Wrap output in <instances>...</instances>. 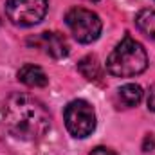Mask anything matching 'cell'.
I'll return each mask as SVG.
<instances>
[{
    "label": "cell",
    "mask_w": 155,
    "mask_h": 155,
    "mask_svg": "<svg viewBox=\"0 0 155 155\" xmlns=\"http://www.w3.org/2000/svg\"><path fill=\"white\" fill-rule=\"evenodd\" d=\"M47 0H7L5 15L7 18L20 27H31L43 20L47 15Z\"/></svg>",
    "instance_id": "5"
},
{
    "label": "cell",
    "mask_w": 155,
    "mask_h": 155,
    "mask_svg": "<svg viewBox=\"0 0 155 155\" xmlns=\"http://www.w3.org/2000/svg\"><path fill=\"white\" fill-rule=\"evenodd\" d=\"M90 155H117L114 150H110V148H105V146H97V148H94Z\"/></svg>",
    "instance_id": "11"
},
{
    "label": "cell",
    "mask_w": 155,
    "mask_h": 155,
    "mask_svg": "<svg viewBox=\"0 0 155 155\" xmlns=\"http://www.w3.org/2000/svg\"><path fill=\"white\" fill-rule=\"evenodd\" d=\"M117 92H119L121 103H123L126 108L139 105L141 99H143V88H141L139 85H135V83H126V85H123Z\"/></svg>",
    "instance_id": "9"
},
{
    "label": "cell",
    "mask_w": 155,
    "mask_h": 155,
    "mask_svg": "<svg viewBox=\"0 0 155 155\" xmlns=\"http://www.w3.org/2000/svg\"><path fill=\"white\" fill-rule=\"evenodd\" d=\"M148 110L155 112V85L150 88V92H148Z\"/></svg>",
    "instance_id": "12"
},
{
    "label": "cell",
    "mask_w": 155,
    "mask_h": 155,
    "mask_svg": "<svg viewBox=\"0 0 155 155\" xmlns=\"http://www.w3.org/2000/svg\"><path fill=\"white\" fill-rule=\"evenodd\" d=\"M78 71L88 81H99L101 79V65H99L96 56H85L83 60H79Z\"/></svg>",
    "instance_id": "8"
},
{
    "label": "cell",
    "mask_w": 155,
    "mask_h": 155,
    "mask_svg": "<svg viewBox=\"0 0 155 155\" xmlns=\"http://www.w3.org/2000/svg\"><path fill=\"white\" fill-rule=\"evenodd\" d=\"M148 67V54L144 47L126 35L107 58V71L116 78H134Z\"/></svg>",
    "instance_id": "2"
},
{
    "label": "cell",
    "mask_w": 155,
    "mask_h": 155,
    "mask_svg": "<svg viewBox=\"0 0 155 155\" xmlns=\"http://www.w3.org/2000/svg\"><path fill=\"white\" fill-rule=\"evenodd\" d=\"M63 119H65V126H67L69 134L78 139L88 137L96 128V112H94L92 105L87 103L85 99L71 101L65 107Z\"/></svg>",
    "instance_id": "4"
},
{
    "label": "cell",
    "mask_w": 155,
    "mask_h": 155,
    "mask_svg": "<svg viewBox=\"0 0 155 155\" xmlns=\"http://www.w3.org/2000/svg\"><path fill=\"white\" fill-rule=\"evenodd\" d=\"M92 2H94V0H92Z\"/></svg>",
    "instance_id": "13"
},
{
    "label": "cell",
    "mask_w": 155,
    "mask_h": 155,
    "mask_svg": "<svg viewBox=\"0 0 155 155\" xmlns=\"http://www.w3.org/2000/svg\"><path fill=\"white\" fill-rule=\"evenodd\" d=\"M16 76H18V81H22L24 85L33 87V88L47 87V83H49V78L43 72V69L38 65H33V63H25L24 67H20Z\"/></svg>",
    "instance_id": "7"
},
{
    "label": "cell",
    "mask_w": 155,
    "mask_h": 155,
    "mask_svg": "<svg viewBox=\"0 0 155 155\" xmlns=\"http://www.w3.org/2000/svg\"><path fill=\"white\" fill-rule=\"evenodd\" d=\"M4 126L16 139L38 141L51 128V116L33 96L15 92L4 103Z\"/></svg>",
    "instance_id": "1"
},
{
    "label": "cell",
    "mask_w": 155,
    "mask_h": 155,
    "mask_svg": "<svg viewBox=\"0 0 155 155\" xmlns=\"http://www.w3.org/2000/svg\"><path fill=\"white\" fill-rule=\"evenodd\" d=\"M29 45L40 49L47 56L54 60H61L69 56V43L60 33H40L38 36L29 38Z\"/></svg>",
    "instance_id": "6"
},
{
    "label": "cell",
    "mask_w": 155,
    "mask_h": 155,
    "mask_svg": "<svg viewBox=\"0 0 155 155\" xmlns=\"http://www.w3.org/2000/svg\"><path fill=\"white\" fill-rule=\"evenodd\" d=\"M65 22H67V27L71 29L72 36L79 43L96 41L101 35V29H103L101 18L85 7H72L65 15Z\"/></svg>",
    "instance_id": "3"
},
{
    "label": "cell",
    "mask_w": 155,
    "mask_h": 155,
    "mask_svg": "<svg viewBox=\"0 0 155 155\" xmlns=\"http://www.w3.org/2000/svg\"><path fill=\"white\" fill-rule=\"evenodd\" d=\"M137 29L148 38H155V9H143L135 16Z\"/></svg>",
    "instance_id": "10"
}]
</instances>
